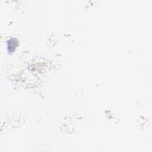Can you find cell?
Returning a JSON list of instances; mask_svg holds the SVG:
<instances>
[{"instance_id": "cell-1", "label": "cell", "mask_w": 152, "mask_h": 152, "mask_svg": "<svg viewBox=\"0 0 152 152\" xmlns=\"http://www.w3.org/2000/svg\"><path fill=\"white\" fill-rule=\"evenodd\" d=\"M18 45V42L16 39L11 38L7 42V48L9 52H12Z\"/></svg>"}]
</instances>
